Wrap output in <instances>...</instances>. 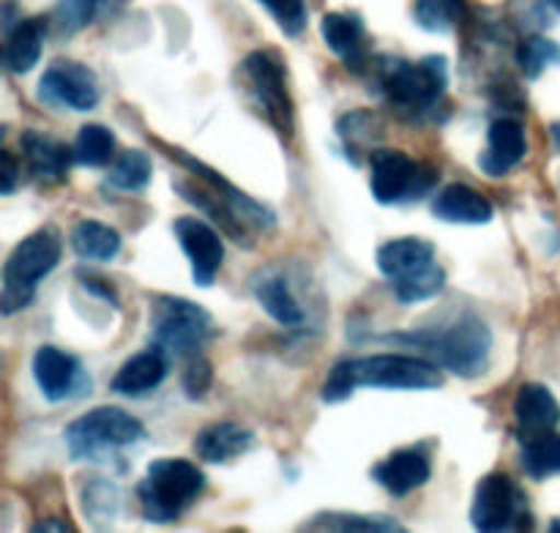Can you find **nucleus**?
Returning <instances> with one entry per match:
<instances>
[{"label": "nucleus", "mask_w": 560, "mask_h": 533, "mask_svg": "<svg viewBox=\"0 0 560 533\" xmlns=\"http://www.w3.org/2000/svg\"><path fill=\"white\" fill-rule=\"evenodd\" d=\"M550 531H556V533H560V518L556 520V523H552V525H550Z\"/></svg>", "instance_id": "37998d69"}, {"label": "nucleus", "mask_w": 560, "mask_h": 533, "mask_svg": "<svg viewBox=\"0 0 560 533\" xmlns=\"http://www.w3.org/2000/svg\"><path fill=\"white\" fill-rule=\"evenodd\" d=\"M60 250H63L60 235L52 228L36 230L14 246L3 266V290H0L3 315H14L31 304L38 282L60 263Z\"/></svg>", "instance_id": "20e7f679"}, {"label": "nucleus", "mask_w": 560, "mask_h": 533, "mask_svg": "<svg viewBox=\"0 0 560 533\" xmlns=\"http://www.w3.org/2000/svg\"><path fill=\"white\" fill-rule=\"evenodd\" d=\"M98 82L88 66L77 60H55L38 80V99L55 107H69L88 113L98 104Z\"/></svg>", "instance_id": "f8f14e48"}, {"label": "nucleus", "mask_w": 560, "mask_h": 533, "mask_svg": "<svg viewBox=\"0 0 560 533\" xmlns=\"http://www.w3.org/2000/svg\"><path fill=\"white\" fill-rule=\"evenodd\" d=\"M355 389H359V383L353 375V359L339 361L323 383V403H345V399L353 397Z\"/></svg>", "instance_id": "e433bc0d"}, {"label": "nucleus", "mask_w": 560, "mask_h": 533, "mask_svg": "<svg viewBox=\"0 0 560 533\" xmlns=\"http://www.w3.org/2000/svg\"><path fill=\"white\" fill-rule=\"evenodd\" d=\"M443 288H446V271L435 263L430 271L419 274V277L408 279V282L394 285V293H397L402 304H421V301L435 299Z\"/></svg>", "instance_id": "f704fd0d"}, {"label": "nucleus", "mask_w": 560, "mask_h": 533, "mask_svg": "<svg viewBox=\"0 0 560 533\" xmlns=\"http://www.w3.org/2000/svg\"><path fill=\"white\" fill-rule=\"evenodd\" d=\"M93 20H102V0H58L55 5V25L60 33H77Z\"/></svg>", "instance_id": "72a5a7b5"}, {"label": "nucleus", "mask_w": 560, "mask_h": 533, "mask_svg": "<svg viewBox=\"0 0 560 533\" xmlns=\"http://www.w3.org/2000/svg\"><path fill=\"white\" fill-rule=\"evenodd\" d=\"M435 263V246L424 239H416V235L388 241L377 250V268L392 282V288L430 271Z\"/></svg>", "instance_id": "2eb2a0df"}, {"label": "nucleus", "mask_w": 560, "mask_h": 533, "mask_svg": "<svg viewBox=\"0 0 560 533\" xmlns=\"http://www.w3.org/2000/svg\"><path fill=\"white\" fill-rule=\"evenodd\" d=\"M85 288L91 290V293H96V296H102V299H107L113 306H118V296H115L113 285L102 282V279H98V277H88L85 279Z\"/></svg>", "instance_id": "ea45409f"}, {"label": "nucleus", "mask_w": 560, "mask_h": 533, "mask_svg": "<svg viewBox=\"0 0 560 533\" xmlns=\"http://www.w3.org/2000/svg\"><path fill=\"white\" fill-rule=\"evenodd\" d=\"M353 375L359 386L399 389V392H432L443 386L441 364L402 354H377L353 359Z\"/></svg>", "instance_id": "1a4fd4ad"}, {"label": "nucleus", "mask_w": 560, "mask_h": 533, "mask_svg": "<svg viewBox=\"0 0 560 533\" xmlns=\"http://www.w3.org/2000/svg\"><path fill=\"white\" fill-rule=\"evenodd\" d=\"M241 88H244L246 99L252 107L260 113L271 129H277L282 137H293L295 113H293V99L288 93V74L284 66L273 53H257L246 55L241 63Z\"/></svg>", "instance_id": "6e6552de"}, {"label": "nucleus", "mask_w": 560, "mask_h": 533, "mask_svg": "<svg viewBox=\"0 0 560 533\" xmlns=\"http://www.w3.org/2000/svg\"><path fill=\"white\" fill-rule=\"evenodd\" d=\"M164 378H167V356L159 348H151L131 356V359L120 367L118 375L113 378L109 389H113L115 394H120V397L137 399L162 386Z\"/></svg>", "instance_id": "412c9836"}, {"label": "nucleus", "mask_w": 560, "mask_h": 533, "mask_svg": "<svg viewBox=\"0 0 560 533\" xmlns=\"http://www.w3.org/2000/svg\"><path fill=\"white\" fill-rule=\"evenodd\" d=\"M320 33L326 47L334 55L345 60V66L353 71H361L366 63L370 53H366V27L359 14H342V11H331L323 16Z\"/></svg>", "instance_id": "aec40b11"}, {"label": "nucleus", "mask_w": 560, "mask_h": 533, "mask_svg": "<svg viewBox=\"0 0 560 533\" xmlns=\"http://www.w3.org/2000/svg\"><path fill=\"white\" fill-rule=\"evenodd\" d=\"M372 197L383 206L419 200L435 184V170L421 167L405 153L392 148H375L372 151Z\"/></svg>", "instance_id": "9b49d317"}, {"label": "nucleus", "mask_w": 560, "mask_h": 533, "mask_svg": "<svg viewBox=\"0 0 560 533\" xmlns=\"http://www.w3.org/2000/svg\"><path fill=\"white\" fill-rule=\"evenodd\" d=\"M33 531H71L69 523H55V520H47V523H36Z\"/></svg>", "instance_id": "a19ab883"}, {"label": "nucleus", "mask_w": 560, "mask_h": 533, "mask_svg": "<svg viewBox=\"0 0 560 533\" xmlns=\"http://www.w3.org/2000/svg\"><path fill=\"white\" fill-rule=\"evenodd\" d=\"M142 438V421L120 408H96L66 427V447L77 463H109Z\"/></svg>", "instance_id": "39448f33"}, {"label": "nucleus", "mask_w": 560, "mask_h": 533, "mask_svg": "<svg viewBox=\"0 0 560 533\" xmlns=\"http://www.w3.org/2000/svg\"><path fill=\"white\" fill-rule=\"evenodd\" d=\"M552 142H556V148L560 151V124H552Z\"/></svg>", "instance_id": "79ce46f5"}, {"label": "nucleus", "mask_w": 560, "mask_h": 533, "mask_svg": "<svg viewBox=\"0 0 560 533\" xmlns=\"http://www.w3.org/2000/svg\"><path fill=\"white\" fill-rule=\"evenodd\" d=\"M528 153V140L520 120L498 118L492 120L490 135H487V151L479 157L481 170L492 178H501L509 170L517 167Z\"/></svg>", "instance_id": "dca6fc26"}, {"label": "nucleus", "mask_w": 560, "mask_h": 533, "mask_svg": "<svg viewBox=\"0 0 560 533\" xmlns=\"http://www.w3.org/2000/svg\"><path fill=\"white\" fill-rule=\"evenodd\" d=\"M16 170H20L16 159L11 157L9 151L0 153V173H3V184H0V192H3V195H11V192H14L16 175H20Z\"/></svg>", "instance_id": "58836bf2"}, {"label": "nucleus", "mask_w": 560, "mask_h": 533, "mask_svg": "<svg viewBox=\"0 0 560 533\" xmlns=\"http://www.w3.org/2000/svg\"><path fill=\"white\" fill-rule=\"evenodd\" d=\"M517 63L528 80H539L550 66H560V44L545 36H530L520 44Z\"/></svg>", "instance_id": "473e14b6"}, {"label": "nucleus", "mask_w": 560, "mask_h": 533, "mask_svg": "<svg viewBox=\"0 0 560 533\" xmlns=\"http://www.w3.org/2000/svg\"><path fill=\"white\" fill-rule=\"evenodd\" d=\"M213 337V317L200 304L173 296H159L151 304L153 348L167 359H195Z\"/></svg>", "instance_id": "423d86ee"}, {"label": "nucleus", "mask_w": 560, "mask_h": 533, "mask_svg": "<svg viewBox=\"0 0 560 533\" xmlns=\"http://www.w3.org/2000/svg\"><path fill=\"white\" fill-rule=\"evenodd\" d=\"M206 476L186 460H153L137 485L142 518L148 523H175L200 498Z\"/></svg>", "instance_id": "7ed1b4c3"}, {"label": "nucleus", "mask_w": 560, "mask_h": 533, "mask_svg": "<svg viewBox=\"0 0 560 533\" xmlns=\"http://www.w3.org/2000/svg\"><path fill=\"white\" fill-rule=\"evenodd\" d=\"M115 153V135L102 124L82 126L74 140V159L82 167H107Z\"/></svg>", "instance_id": "c85d7f7f"}, {"label": "nucleus", "mask_w": 560, "mask_h": 533, "mask_svg": "<svg viewBox=\"0 0 560 533\" xmlns=\"http://www.w3.org/2000/svg\"><path fill=\"white\" fill-rule=\"evenodd\" d=\"M252 447H255V436L244 430V427L233 425V421L206 427L195 441V452L200 454V460L211 465H222L235 457H244Z\"/></svg>", "instance_id": "5701e85b"}, {"label": "nucleus", "mask_w": 560, "mask_h": 533, "mask_svg": "<svg viewBox=\"0 0 560 533\" xmlns=\"http://www.w3.org/2000/svg\"><path fill=\"white\" fill-rule=\"evenodd\" d=\"M71 250L82 260L107 263L120 252V235L109 224L96 222V219H82L71 230Z\"/></svg>", "instance_id": "a878e982"}, {"label": "nucleus", "mask_w": 560, "mask_h": 533, "mask_svg": "<svg viewBox=\"0 0 560 533\" xmlns=\"http://www.w3.org/2000/svg\"><path fill=\"white\" fill-rule=\"evenodd\" d=\"M399 343H408L410 348H419L432 356V361L446 367L448 372L459 378H476L487 370V361L492 354V332L481 317L463 315L446 328H432V332H410L397 334Z\"/></svg>", "instance_id": "f03ea898"}, {"label": "nucleus", "mask_w": 560, "mask_h": 533, "mask_svg": "<svg viewBox=\"0 0 560 533\" xmlns=\"http://www.w3.org/2000/svg\"><path fill=\"white\" fill-rule=\"evenodd\" d=\"M208 389H211V364L195 356L184 370V392L189 399H200L206 397Z\"/></svg>", "instance_id": "4c0bfd02"}, {"label": "nucleus", "mask_w": 560, "mask_h": 533, "mask_svg": "<svg viewBox=\"0 0 560 533\" xmlns=\"http://www.w3.org/2000/svg\"><path fill=\"white\" fill-rule=\"evenodd\" d=\"M173 233L175 239H178L180 250H184L186 257H189L195 285H200V288H211L219 268H222L224 263L222 235H219L211 224H206L197 217L175 219Z\"/></svg>", "instance_id": "ddd939ff"}, {"label": "nucleus", "mask_w": 560, "mask_h": 533, "mask_svg": "<svg viewBox=\"0 0 560 533\" xmlns=\"http://www.w3.org/2000/svg\"><path fill=\"white\" fill-rule=\"evenodd\" d=\"M432 213L441 222L452 224H487L495 217V208L481 192H476L468 184H452L443 192H438L432 202Z\"/></svg>", "instance_id": "4be33fe9"}, {"label": "nucleus", "mask_w": 560, "mask_h": 533, "mask_svg": "<svg viewBox=\"0 0 560 533\" xmlns=\"http://www.w3.org/2000/svg\"><path fill=\"white\" fill-rule=\"evenodd\" d=\"M446 58L430 55L421 60H392L383 66L381 85L388 102L410 118L430 113L446 93Z\"/></svg>", "instance_id": "0eeeda50"}, {"label": "nucleus", "mask_w": 560, "mask_h": 533, "mask_svg": "<svg viewBox=\"0 0 560 533\" xmlns=\"http://www.w3.org/2000/svg\"><path fill=\"white\" fill-rule=\"evenodd\" d=\"M271 11L277 25L282 27L288 36H301L306 27V3L304 0H257Z\"/></svg>", "instance_id": "c9c22d12"}, {"label": "nucleus", "mask_w": 560, "mask_h": 533, "mask_svg": "<svg viewBox=\"0 0 560 533\" xmlns=\"http://www.w3.org/2000/svg\"><path fill=\"white\" fill-rule=\"evenodd\" d=\"M44 20H20L9 27L3 44V66L9 74H27L42 58Z\"/></svg>", "instance_id": "b1692460"}, {"label": "nucleus", "mask_w": 560, "mask_h": 533, "mask_svg": "<svg viewBox=\"0 0 560 533\" xmlns=\"http://www.w3.org/2000/svg\"><path fill=\"white\" fill-rule=\"evenodd\" d=\"M523 468L534 479H547V476L560 474V436L558 432H545L523 441Z\"/></svg>", "instance_id": "cd10ccee"}, {"label": "nucleus", "mask_w": 560, "mask_h": 533, "mask_svg": "<svg viewBox=\"0 0 560 533\" xmlns=\"http://www.w3.org/2000/svg\"><path fill=\"white\" fill-rule=\"evenodd\" d=\"M432 465L424 452L419 449H405V452H394L383 463L372 468V476L381 487H386L394 498H405L408 493L419 490L430 482Z\"/></svg>", "instance_id": "6ab92c4d"}, {"label": "nucleus", "mask_w": 560, "mask_h": 533, "mask_svg": "<svg viewBox=\"0 0 560 533\" xmlns=\"http://www.w3.org/2000/svg\"><path fill=\"white\" fill-rule=\"evenodd\" d=\"M550 5H552V9H556V11H560V0H550Z\"/></svg>", "instance_id": "c03bdc74"}, {"label": "nucleus", "mask_w": 560, "mask_h": 533, "mask_svg": "<svg viewBox=\"0 0 560 533\" xmlns=\"http://www.w3.org/2000/svg\"><path fill=\"white\" fill-rule=\"evenodd\" d=\"M33 378L42 389L47 403H63L82 392V386H91V378H85L80 361L55 345H42L33 356Z\"/></svg>", "instance_id": "4468645a"}, {"label": "nucleus", "mask_w": 560, "mask_h": 533, "mask_svg": "<svg viewBox=\"0 0 560 533\" xmlns=\"http://www.w3.org/2000/svg\"><path fill=\"white\" fill-rule=\"evenodd\" d=\"M151 175H153V167L148 153L137 151V148H129V151H124L118 159H115L107 184L120 192H142L148 184H151Z\"/></svg>", "instance_id": "c756f323"}, {"label": "nucleus", "mask_w": 560, "mask_h": 533, "mask_svg": "<svg viewBox=\"0 0 560 533\" xmlns=\"http://www.w3.org/2000/svg\"><path fill=\"white\" fill-rule=\"evenodd\" d=\"M304 531H339V533H405L392 518H372V514L350 512H326L304 523Z\"/></svg>", "instance_id": "bb28decb"}, {"label": "nucleus", "mask_w": 560, "mask_h": 533, "mask_svg": "<svg viewBox=\"0 0 560 533\" xmlns=\"http://www.w3.org/2000/svg\"><path fill=\"white\" fill-rule=\"evenodd\" d=\"M465 0H419L413 9L419 27L430 33H448L463 22Z\"/></svg>", "instance_id": "2f4dec72"}, {"label": "nucleus", "mask_w": 560, "mask_h": 533, "mask_svg": "<svg viewBox=\"0 0 560 533\" xmlns=\"http://www.w3.org/2000/svg\"><path fill=\"white\" fill-rule=\"evenodd\" d=\"M514 419H517V438L523 443L528 438L556 430L560 421V405L547 386L525 383L514 399Z\"/></svg>", "instance_id": "a211bd4d"}, {"label": "nucleus", "mask_w": 560, "mask_h": 533, "mask_svg": "<svg viewBox=\"0 0 560 533\" xmlns=\"http://www.w3.org/2000/svg\"><path fill=\"white\" fill-rule=\"evenodd\" d=\"M20 148L33 178L44 181V184L66 181L71 162H77L74 148H66L63 142H58L49 135H42V131H25L20 137Z\"/></svg>", "instance_id": "f3484780"}, {"label": "nucleus", "mask_w": 560, "mask_h": 533, "mask_svg": "<svg viewBox=\"0 0 560 533\" xmlns=\"http://www.w3.org/2000/svg\"><path fill=\"white\" fill-rule=\"evenodd\" d=\"M470 520L476 531L501 533L530 529V509L525 493L506 474H490L476 485Z\"/></svg>", "instance_id": "9d476101"}, {"label": "nucleus", "mask_w": 560, "mask_h": 533, "mask_svg": "<svg viewBox=\"0 0 560 533\" xmlns=\"http://www.w3.org/2000/svg\"><path fill=\"white\" fill-rule=\"evenodd\" d=\"M175 157L186 164V167L195 173V178L200 184H189V181H178V189L184 200H189L191 206H197L200 211H206L213 222H219V228L235 239L238 244L252 246L249 230H271L277 224V217L268 206L257 202L255 197H249L246 192H241L238 186L230 184L228 178L211 170L208 164H202L200 159L189 157V153L175 151Z\"/></svg>", "instance_id": "f257e3e1"}, {"label": "nucleus", "mask_w": 560, "mask_h": 533, "mask_svg": "<svg viewBox=\"0 0 560 533\" xmlns=\"http://www.w3.org/2000/svg\"><path fill=\"white\" fill-rule=\"evenodd\" d=\"M252 290H255V299L279 326H299L304 321V310L295 301L293 290H290L288 279L282 274H257L255 282H252Z\"/></svg>", "instance_id": "393cba45"}, {"label": "nucleus", "mask_w": 560, "mask_h": 533, "mask_svg": "<svg viewBox=\"0 0 560 533\" xmlns=\"http://www.w3.org/2000/svg\"><path fill=\"white\" fill-rule=\"evenodd\" d=\"M82 509L96 529H107L120 509V490L107 479L91 482L82 493Z\"/></svg>", "instance_id": "7c9ffc66"}]
</instances>
